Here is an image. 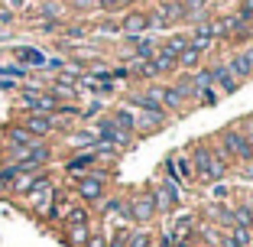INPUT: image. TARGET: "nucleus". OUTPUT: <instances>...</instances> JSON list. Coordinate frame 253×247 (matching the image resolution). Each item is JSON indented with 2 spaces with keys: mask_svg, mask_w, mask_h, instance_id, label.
<instances>
[{
  "mask_svg": "<svg viewBox=\"0 0 253 247\" xmlns=\"http://www.w3.org/2000/svg\"><path fill=\"white\" fill-rule=\"evenodd\" d=\"M68 186H72L75 202L88 205L91 211H94L97 205H101V198L111 192V182H107V179H97V176H91V172H82V176H68Z\"/></svg>",
  "mask_w": 253,
  "mask_h": 247,
  "instance_id": "f257e3e1",
  "label": "nucleus"
},
{
  "mask_svg": "<svg viewBox=\"0 0 253 247\" xmlns=\"http://www.w3.org/2000/svg\"><path fill=\"white\" fill-rule=\"evenodd\" d=\"M149 195H153V202H156V211L159 218H169L172 211L182 208V198H185V192H182V186H175V182L163 179V176H153V179L146 182Z\"/></svg>",
  "mask_w": 253,
  "mask_h": 247,
  "instance_id": "f03ea898",
  "label": "nucleus"
},
{
  "mask_svg": "<svg viewBox=\"0 0 253 247\" xmlns=\"http://www.w3.org/2000/svg\"><path fill=\"white\" fill-rule=\"evenodd\" d=\"M126 221L130 225H140V228H153L159 221V211L149 189H133L126 192Z\"/></svg>",
  "mask_w": 253,
  "mask_h": 247,
  "instance_id": "7ed1b4c3",
  "label": "nucleus"
},
{
  "mask_svg": "<svg viewBox=\"0 0 253 247\" xmlns=\"http://www.w3.org/2000/svg\"><path fill=\"white\" fill-rule=\"evenodd\" d=\"M59 182H55V179H49V182H42V186H36V189H33V192H26V195H23V198H20V208L23 211H26V215H33V218H36V221H42V225H45V218H49V208H52V202H55V195H59Z\"/></svg>",
  "mask_w": 253,
  "mask_h": 247,
  "instance_id": "20e7f679",
  "label": "nucleus"
},
{
  "mask_svg": "<svg viewBox=\"0 0 253 247\" xmlns=\"http://www.w3.org/2000/svg\"><path fill=\"white\" fill-rule=\"evenodd\" d=\"M211 140L221 147L227 156L234 159V166H240V163H250L253 159V147L247 143V137L240 134V130H234V127H224L217 137H211Z\"/></svg>",
  "mask_w": 253,
  "mask_h": 247,
  "instance_id": "39448f33",
  "label": "nucleus"
},
{
  "mask_svg": "<svg viewBox=\"0 0 253 247\" xmlns=\"http://www.w3.org/2000/svg\"><path fill=\"white\" fill-rule=\"evenodd\" d=\"M188 163H192V179L195 186H211V143L208 137L205 140H195L185 150Z\"/></svg>",
  "mask_w": 253,
  "mask_h": 247,
  "instance_id": "423d86ee",
  "label": "nucleus"
},
{
  "mask_svg": "<svg viewBox=\"0 0 253 247\" xmlns=\"http://www.w3.org/2000/svg\"><path fill=\"white\" fill-rule=\"evenodd\" d=\"M91 130H94V137H97V140L114 143V147H120L124 153L136 147V137H133V134H126V130H120L117 124L111 120V114H101L97 120H91Z\"/></svg>",
  "mask_w": 253,
  "mask_h": 247,
  "instance_id": "0eeeda50",
  "label": "nucleus"
},
{
  "mask_svg": "<svg viewBox=\"0 0 253 247\" xmlns=\"http://www.w3.org/2000/svg\"><path fill=\"white\" fill-rule=\"evenodd\" d=\"M16 124L20 127H26L33 137H39V140H55V117L52 114H23L16 111Z\"/></svg>",
  "mask_w": 253,
  "mask_h": 247,
  "instance_id": "6e6552de",
  "label": "nucleus"
},
{
  "mask_svg": "<svg viewBox=\"0 0 253 247\" xmlns=\"http://www.w3.org/2000/svg\"><path fill=\"white\" fill-rule=\"evenodd\" d=\"M143 33H149L146 10L143 7L124 10V16H120V39H133V36H143Z\"/></svg>",
  "mask_w": 253,
  "mask_h": 247,
  "instance_id": "1a4fd4ad",
  "label": "nucleus"
},
{
  "mask_svg": "<svg viewBox=\"0 0 253 247\" xmlns=\"http://www.w3.org/2000/svg\"><path fill=\"white\" fill-rule=\"evenodd\" d=\"M208 65H211V88H217V91H221V98L237 95V91H240V82L231 75V68L224 65V59L208 62Z\"/></svg>",
  "mask_w": 253,
  "mask_h": 247,
  "instance_id": "9d476101",
  "label": "nucleus"
},
{
  "mask_svg": "<svg viewBox=\"0 0 253 247\" xmlns=\"http://www.w3.org/2000/svg\"><path fill=\"white\" fill-rule=\"evenodd\" d=\"M172 117L159 107V111H136V137H153L163 127H169Z\"/></svg>",
  "mask_w": 253,
  "mask_h": 247,
  "instance_id": "9b49d317",
  "label": "nucleus"
},
{
  "mask_svg": "<svg viewBox=\"0 0 253 247\" xmlns=\"http://www.w3.org/2000/svg\"><path fill=\"white\" fill-rule=\"evenodd\" d=\"M224 65L231 68V75L237 78L240 85L253 78V59L247 55V49H231V52L224 55Z\"/></svg>",
  "mask_w": 253,
  "mask_h": 247,
  "instance_id": "f8f14e48",
  "label": "nucleus"
},
{
  "mask_svg": "<svg viewBox=\"0 0 253 247\" xmlns=\"http://www.w3.org/2000/svg\"><path fill=\"white\" fill-rule=\"evenodd\" d=\"M153 72H156V78H163V82H169L172 75H179V55L169 52L163 43L156 46V55H153Z\"/></svg>",
  "mask_w": 253,
  "mask_h": 247,
  "instance_id": "ddd939ff",
  "label": "nucleus"
},
{
  "mask_svg": "<svg viewBox=\"0 0 253 247\" xmlns=\"http://www.w3.org/2000/svg\"><path fill=\"white\" fill-rule=\"evenodd\" d=\"M0 143H10V147H26V150H30V147H39L42 140H39V137H33L26 127H20L16 120H10V124H3V127H0Z\"/></svg>",
  "mask_w": 253,
  "mask_h": 247,
  "instance_id": "4468645a",
  "label": "nucleus"
},
{
  "mask_svg": "<svg viewBox=\"0 0 253 247\" xmlns=\"http://www.w3.org/2000/svg\"><path fill=\"white\" fill-rule=\"evenodd\" d=\"M97 163H101V159L94 156V150H78V153H68V156L62 159V169H65L68 176H82V172H91Z\"/></svg>",
  "mask_w": 253,
  "mask_h": 247,
  "instance_id": "2eb2a0df",
  "label": "nucleus"
},
{
  "mask_svg": "<svg viewBox=\"0 0 253 247\" xmlns=\"http://www.w3.org/2000/svg\"><path fill=\"white\" fill-rule=\"evenodd\" d=\"M62 140H65L68 153H78V150H91L97 137H94V130H91V127H82V124H78V127H72Z\"/></svg>",
  "mask_w": 253,
  "mask_h": 247,
  "instance_id": "dca6fc26",
  "label": "nucleus"
},
{
  "mask_svg": "<svg viewBox=\"0 0 253 247\" xmlns=\"http://www.w3.org/2000/svg\"><path fill=\"white\" fill-rule=\"evenodd\" d=\"M10 52H13V59L20 62V65L30 68V72L33 68H45V59H49V55H45L42 49H36V46H13Z\"/></svg>",
  "mask_w": 253,
  "mask_h": 247,
  "instance_id": "f3484780",
  "label": "nucleus"
},
{
  "mask_svg": "<svg viewBox=\"0 0 253 247\" xmlns=\"http://www.w3.org/2000/svg\"><path fill=\"white\" fill-rule=\"evenodd\" d=\"M91 228L94 225H62L59 228V241L65 247H84L91 238Z\"/></svg>",
  "mask_w": 253,
  "mask_h": 247,
  "instance_id": "a211bd4d",
  "label": "nucleus"
},
{
  "mask_svg": "<svg viewBox=\"0 0 253 247\" xmlns=\"http://www.w3.org/2000/svg\"><path fill=\"white\" fill-rule=\"evenodd\" d=\"M30 13L36 16V20H65L68 7H65V3H59V0H39V3H33Z\"/></svg>",
  "mask_w": 253,
  "mask_h": 247,
  "instance_id": "6ab92c4d",
  "label": "nucleus"
},
{
  "mask_svg": "<svg viewBox=\"0 0 253 247\" xmlns=\"http://www.w3.org/2000/svg\"><path fill=\"white\" fill-rule=\"evenodd\" d=\"M107 114H111V120L117 124L120 130H126V134L136 137V111H133V107L117 104V107H107ZM136 140H140V137H136Z\"/></svg>",
  "mask_w": 253,
  "mask_h": 247,
  "instance_id": "aec40b11",
  "label": "nucleus"
},
{
  "mask_svg": "<svg viewBox=\"0 0 253 247\" xmlns=\"http://www.w3.org/2000/svg\"><path fill=\"white\" fill-rule=\"evenodd\" d=\"M59 36L68 39V43H84L91 36V20H65Z\"/></svg>",
  "mask_w": 253,
  "mask_h": 247,
  "instance_id": "412c9836",
  "label": "nucleus"
},
{
  "mask_svg": "<svg viewBox=\"0 0 253 247\" xmlns=\"http://www.w3.org/2000/svg\"><path fill=\"white\" fill-rule=\"evenodd\" d=\"M169 85L179 91L182 98H185L188 104L195 107V101H198V88H195V82H192V75H188V72H179V75H172V78H169Z\"/></svg>",
  "mask_w": 253,
  "mask_h": 247,
  "instance_id": "4be33fe9",
  "label": "nucleus"
},
{
  "mask_svg": "<svg viewBox=\"0 0 253 247\" xmlns=\"http://www.w3.org/2000/svg\"><path fill=\"white\" fill-rule=\"evenodd\" d=\"M62 225H94V211H91L88 205H82V202H72V208L65 211V218H62Z\"/></svg>",
  "mask_w": 253,
  "mask_h": 247,
  "instance_id": "5701e85b",
  "label": "nucleus"
},
{
  "mask_svg": "<svg viewBox=\"0 0 253 247\" xmlns=\"http://www.w3.org/2000/svg\"><path fill=\"white\" fill-rule=\"evenodd\" d=\"M153 7L166 16V20L175 26V23H185V10H182V0H156Z\"/></svg>",
  "mask_w": 253,
  "mask_h": 247,
  "instance_id": "b1692460",
  "label": "nucleus"
},
{
  "mask_svg": "<svg viewBox=\"0 0 253 247\" xmlns=\"http://www.w3.org/2000/svg\"><path fill=\"white\" fill-rule=\"evenodd\" d=\"M91 33H94V36H111V39H120V16L104 13V20L91 23Z\"/></svg>",
  "mask_w": 253,
  "mask_h": 247,
  "instance_id": "393cba45",
  "label": "nucleus"
},
{
  "mask_svg": "<svg viewBox=\"0 0 253 247\" xmlns=\"http://www.w3.org/2000/svg\"><path fill=\"white\" fill-rule=\"evenodd\" d=\"M182 10H185V23L192 26L195 16H201V13H214L217 3H211V0H182Z\"/></svg>",
  "mask_w": 253,
  "mask_h": 247,
  "instance_id": "a878e982",
  "label": "nucleus"
},
{
  "mask_svg": "<svg viewBox=\"0 0 253 247\" xmlns=\"http://www.w3.org/2000/svg\"><path fill=\"white\" fill-rule=\"evenodd\" d=\"M94 156L101 159V163H120V156H124V150L120 147H114V143H107V140H94Z\"/></svg>",
  "mask_w": 253,
  "mask_h": 247,
  "instance_id": "bb28decb",
  "label": "nucleus"
},
{
  "mask_svg": "<svg viewBox=\"0 0 253 247\" xmlns=\"http://www.w3.org/2000/svg\"><path fill=\"white\" fill-rule=\"evenodd\" d=\"M101 114H107L104 98H91L88 104H82V114H78V124H91V120H97Z\"/></svg>",
  "mask_w": 253,
  "mask_h": 247,
  "instance_id": "cd10ccee",
  "label": "nucleus"
},
{
  "mask_svg": "<svg viewBox=\"0 0 253 247\" xmlns=\"http://www.w3.org/2000/svg\"><path fill=\"white\" fill-rule=\"evenodd\" d=\"M153 228H140V225H133L130 231H126V247H153Z\"/></svg>",
  "mask_w": 253,
  "mask_h": 247,
  "instance_id": "c85d7f7f",
  "label": "nucleus"
},
{
  "mask_svg": "<svg viewBox=\"0 0 253 247\" xmlns=\"http://www.w3.org/2000/svg\"><path fill=\"white\" fill-rule=\"evenodd\" d=\"M205 65V52H198V49H182L179 52V72H195V68Z\"/></svg>",
  "mask_w": 253,
  "mask_h": 247,
  "instance_id": "c756f323",
  "label": "nucleus"
},
{
  "mask_svg": "<svg viewBox=\"0 0 253 247\" xmlns=\"http://www.w3.org/2000/svg\"><path fill=\"white\" fill-rule=\"evenodd\" d=\"M211 195V202H231L234 195H237V186H231V182L224 179V182H211V186H205Z\"/></svg>",
  "mask_w": 253,
  "mask_h": 247,
  "instance_id": "7c9ffc66",
  "label": "nucleus"
},
{
  "mask_svg": "<svg viewBox=\"0 0 253 247\" xmlns=\"http://www.w3.org/2000/svg\"><path fill=\"white\" fill-rule=\"evenodd\" d=\"M163 46L169 49V52L179 55L182 49H188V30H169V33H166V39H163Z\"/></svg>",
  "mask_w": 253,
  "mask_h": 247,
  "instance_id": "2f4dec72",
  "label": "nucleus"
},
{
  "mask_svg": "<svg viewBox=\"0 0 253 247\" xmlns=\"http://www.w3.org/2000/svg\"><path fill=\"white\" fill-rule=\"evenodd\" d=\"M68 13H75L78 20H88L91 13H97V0H68Z\"/></svg>",
  "mask_w": 253,
  "mask_h": 247,
  "instance_id": "473e14b6",
  "label": "nucleus"
},
{
  "mask_svg": "<svg viewBox=\"0 0 253 247\" xmlns=\"http://www.w3.org/2000/svg\"><path fill=\"white\" fill-rule=\"evenodd\" d=\"M146 23H149V33H169V30H172V23L166 20V16L159 13L156 7H149V10H146Z\"/></svg>",
  "mask_w": 253,
  "mask_h": 247,
  "instance_id": "72a5a7b5",
  "label": "nucleus"
},
{
  "mask_svg": "<svg viewBox=\"0 0 253 247\" xmlns=\"http://www.w3.org/2000/svg\"><path fill=\"white\" fill-rule=\"evenodd\" d=\"M62 23H65V20H36V23H33V30L42 33V36H59Z\"/></svg>",
  "mask_w": 253,
  "mask_h": 247,
  "instance_id": "f704fd0d",
  "label": "nucleus"
},
{
  "mask_svg": "<svg viewBox=\"0 0 253 247\" xmlns=\"http://www.w3.org/2000/svg\"><path fill=\"white\" fill-rule=\"evenodd\" d=\"M217 101H221V91L208 85V88H201V91H198V101H195V107H214Z\"/></svg>",
  "mask_w": 253,
  "mask_h": 247,
  "instance_id": "c9c22d12",
  "label": "nucleus"
},
{
  "mask_svg": "<svg viewBox=\"0 0 253 247\" xmlns=\"http://www.w3.org/2000/svg\"><path fill=\"white\" fill-rule=\"evenodd\" d=\"M227 238H231V244L234 247H250V238H253V231H247V228H227Z\"/></svg>",
  "mask_w": 253,
  "mask_h": 247,
  "instance_id": "e433bc0d",
  "label": "nucleus"
},
{
  "mask_svg": "<svg viewBox=\"0 0 253 247\" xmlns=\"http://www.w3.org/2000/svg\"><path fill=\"white\" fill-rule=\"evenodd\" d=\"M188 75H192V82H195V88H208V85H211V65H208V62H205V65H201V68H195V72H188Z\"/></svg>",
  "mask_w": 253,
  "mask_h": 247,
  "instance_id": "4c0bfd02",
  "label": "nucleus"
},
{
  "mask_svg": "<svg viewBox=\"0 0 253 247\" xmlns=\"http://www.w3.org/2000/svg\"><path fill=\"white\" fill-rule=\"evenodd\" d=\"M111 82L114 85H130V68L120 65V62H117V65H111Z\"/></svg>",
  "mask_w": 253,
  "mask_h": 247,
  "instance_id": "58836bf2",
  "label": "nucleus"
},
{
  "mask_svg": "<svg viewBox=\"0 0 253 247\" xmlns=\"http://www.w3.org/2000/svg\"><path fill=\"white\" fill-rule=\"evenodd\" d=\"M234 176H237V179H244L247 186H253V159H250V163H240V166H234Z\"/></svg>",
  "mask_w": 253,
  "mask_h": 247,
  "instance_id": "ea45409f",
  "label": "nucleus"
},
{
  "mask_svg": "<svg viewBox=\"0 0 253 247\" xmlns=\"http://www.w3.org/2000/svg\"><path fill=\"white\" fill-rule=\"evenodd\" d=\"M84 247H107V231L104 228H91V238Z\"/></svg>",
  "mask_w": 253,
  "mask_h": 247,
  "instance_id": "a19ab883",
  "label": "nucleus"
},
{
  "mask_svg": "<svg viewBox=\"0 0 253 247\" xmlns=\"http://www.w3.org/2000/svg\"><path fill=\"white\" fill-rule=\"evenodd\" d=\"M237 16H244V20H250L253 23V0H240L237 3V10H234Z\"/></svg>",
  "mask_w": 253,
  "mask_h": 247,
  "instance_id": "79ce46f5",
  "label": "nucleus"
},
{
  "mask_svg": "<svg viewBox=\"0 0 253 247\" xmlns=\"http://www.w3.org/2000/svg\"><path fill=\"white\" fill-rule=\"evenodd\" d=\"M65 65H68V59H62V55H55V59H45V72H55V75H59Z\"/></svg>",
  "mask_w": 253,
  "mask_h": 247,
  "instance_id": "37998d69",
  "label": "nucleus"
},
{
  "mask_svg": "<svg viewBox=\"0 0 253 247\" xmlns=\"http://www.w3.org/2000/svg\"><path fill=\"white\" fill-rule=\"evenodd\" d=\"M16 23V13L10 7H0V30H3V26H13Z\"/></svg>",
  "mask_w": 253,
  "mask_h": 247,
  "instance_id": "c03bdc74",
  "label": "nucleus"
},
{
  "mask_svg": "<svg viewBox=\"0 0 253 247\" xmlns=\"http://www.w3.org/2000/svg\"><path fill=\"white\" fill-rule=\"evenodd\" d=\"M20 88V82H13V78H0V91H16Z\"/></svg>",
  "mask_w": 253,
  "mask_h": 247,
  "instance_id": "a18cd8bd",
  "label": "nucleus"
},
{
  "mask_svg": "<svg viewBox=\"0 0 253 247\" xmlns=\"http://www.w3.org/2000/svg\"><path fill=\"white\" fill-rule=\"evenodd\" d=\"M244 198H247V205H250V211H253V186H250V189L244 192Z\"/></svg>",
  "mask_w": 253,
  "mask_h": 247,
  "instance_id": "49530a36",
  "label": "nucleus"
},
{
  "mask_svg": "<svg viewBox=\"0 0 253 247\" xmlns=\"http://www.w3.org/2000/svg\"><path fill=\"white\" fill-rule=\"evenodd\" d=\"M247 55H250V59H253V39H250V43H247Z\"/></svg>",
  "mask_w": 253,
  "mask_h": 247,
  "instance_id": "de8ad7c7",
  "label": "nucleus"
},
{
  "mask_svg": "<svg viewBox=\"0 0 253 247\" xmlns=\"http://www.w3.org/2000/svg\"><path fill=\"white\" fill-rule=\"evenodd\" d=\"M172 247H192V244H182V241H175V244H172Z\"/></svg>",
  "mask_w": 253,
  "mask_h": 247,
  "instance_id": "09e8293b",
  "label": "nucleus"
},
{
  "mask_svg": "<svg viewBox=\"0 0 253 247\" xmlns=\"http://www.w3.org/2000/svg\"><path fill=\"white\" fill-rule=\"evenodd\" d=\"M250 247H253V238H250Z\"/></svg>",
  "mask_w": 253,
  "mask_h": 247,
  "instance_id": "8fccbe9b",
  "label": "nucleus"
},
{
  "mask_svg": "<svg viewBox=\"0 0 253 247\" xmlns=\"http://www.w3.org/2000/svg\"><path fill=\"white\" fill-rule=\"evenodd\" d=\"M211 3H217V0H211Z\"/></svg>",
  "mask_w": 253,
  "mask_h": 247,
  "instance_id": "3c124183",
  "label": "nucleus"
},
{
  "mask_svg": "<svg viewBox=\"0 0 253 247\" xmlns=\"http://www.w3.org/2000/svg\"><path fill=\"white\" fill-rule=\"evenodd\" d=\"M153 247H156V241H153Z\"/></svg>",
  "mask_w": 253,
  "mask_h": 247,
  "instance_id": "603ef678",
  "label": "nucleus"
}]
</instances>
